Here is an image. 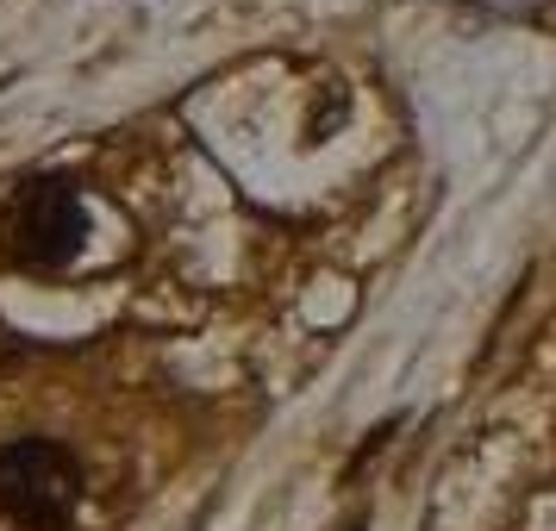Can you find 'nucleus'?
Wrapping results in <instances>:
<instances>
[{"mask_svg":"<svg viewBox=\"0 0 556 531\" xmlns=\"http://www.w3.org/2000/svg\"><path fill=\"white\" fill-rule=\"evenodd\" d=\"M81 463L56 438H13L0 444V519L26 531H63L81 506Z\"/></svg>","mask_w":556,"mask_h":531,"instance_id":"obj_1","label":"nucleus"},{"mask_svg":"<svg viewBox=\"0 0 556 531\" xmlns=\"http://www.w3.org/2000/svg\"><path fill=\"white\" fill-rule=\"evenodd\" d=\"M81 244H88V206H81V194L70 181L38 176L26 188H13L7 219H0V251H7V263L51 276L63 263H76Z\"/></svg>","mask_w":556,"mask_h":531,"instance_id":"obj_2","label":"nucleus"},{"mask_svg":"<svg viewBox=\"0 0 556 531\" xmlns=\"http://www.w3.org/2000/svg\"><path fill=\"white\" fill-rule=\"evenodd\" d=\"M538 20H544V26H551V31H556V0H551V7H544V13H538Z\"/></svg>","mask_w":556,"mask_h":531,"instance_id":"obj_3","label":"nucleus"}]
</instances>
